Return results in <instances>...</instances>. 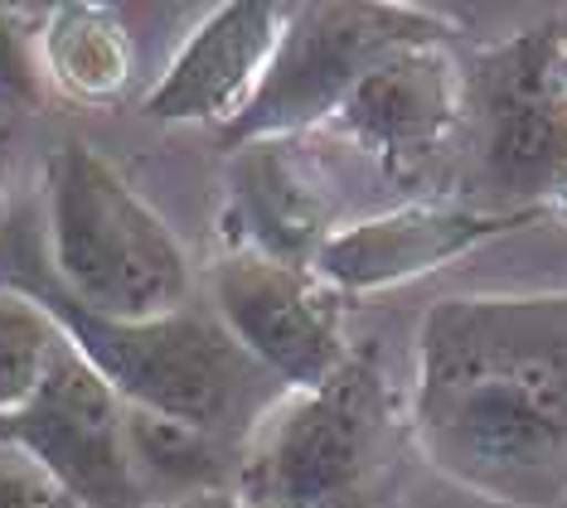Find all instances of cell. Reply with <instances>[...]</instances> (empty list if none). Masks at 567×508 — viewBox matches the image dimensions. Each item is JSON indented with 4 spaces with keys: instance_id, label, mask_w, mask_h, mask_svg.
<instances>
[{
    "instance_id": "cell-1",
    "label": "cell",
    "mask_w": 567,
    "mask_h": 508,
    "mask_svg": "<svg viewBox=\"0 0 567 508\" xmlns=\"http://www.w3.org/2000/svg\"><path fill=\"white\" fill-rule=\"evenodd\" d=\"M412 436L481 499H567V291L436 301L417 324Z\"/></svg>"
},
{
    "instance_id": "cell-2",
    "label": "cell",
    "mask_w": 567,
    "mask_h": 508,
    "mask_svg": "<svg viewBox=\"0 0 567 508\" xmlns=\"http://www.w3.org/2000/svg\"><path fill=\"white\" fill-rule=\"evenodd\" d=\"M0 286L40 305L126 407L175 416L243 446L272 402V377L228 339L209 305L161 320H107L73 305L49 271L40 204H16L0 218Z\"/></svg>"
},
{
    "instance_id": "cell-3",
    "label": "cell",
    "mask_w": 567,
    "mask_h": 508,
    "mask_svg": "<svg viewBox=\"0 0 567 508\" xmlns=\"http://www.w3.org/2000/svg\"><path fill=\"white\" fill-rule=\"evenodd\" d=\"M44 252L59 291L107 320H161L195 305V271L165 218L102 160L69 141L44 165Z\"/></svg>"
},
{
    "instance_id": "cell-4",
    "label": "cell",
    "mask_w": 567,
    "mask_h": 508,
    "mask_svg": "<svg viewBox=\"0 0 567 508\" xmlns=\"http://www.w3.org/2000/svg\"><path fill=\"white\" fill-rule=\"evenodd\" d=\"M389 440V387L350 354L326 387L281 393L238 446L228 494L243 508H373Z\"/></svg>"
},
{
    "instance_id": "cell-5",
    "label": "cell",
    "mask_w": 567,
    "mask_h": 508,
    "mask_svg": "<svg viewBox=\"0 0 567 508\" xmlns=\"http://www.w3.org/2000/svg\"><path fill=\"white\" fill-rule=\"evenodd\" d=\"M446 39L427 10L408 6H287L281 44L248 112L228 126L234 146L267 136H301L326 126L373 63L408 44Z\"/></svg>"
},
{
    "instance_id": "cell-6",
    "label": "cell",
    "mask_w": 567,
    "mask_h": 508,
    "mask_svg": "<svg viewBox=\"0 0 567 508\" xmlns=\"http://www.w3.org/2000/svg\"><path fill=\"white\" fill-rule=\"evenodd\" d=\"M0 446L34 465L59 499L83 508H156L126 450V402L69 339L40 387L0 416Z\"/></svg>"
},
{
    "instance_id": "cell-7",
    "label": "cell",
    "mask_w": 567,
    "mask_h": 508,
    "mask_svg": "<svg viewBox=\"0 0 567 508\" xmlns=\"http://www.w3.org/2000/svg\"><path fill=\"white\" fill-rule=\"evenodd\" d=\"M209 291V310L228 339L287 393L326 387L350 359L340 305L311 267H287L252 247H234L214 262Z\"/></svg>"
},
{
    "instance_id": "cell-8",
    "label": "cell",
    "mask_w": 567,
    "mask_h": 508,
    "mask_svg": "<svg viewBox=\"0 0 567 508\" xmlns=\"http://www.w3.org/2000/svg\"><path fill=\"white\" fill-rule=\"evenodd\" d=\"M461 107L466 93H461L456 59L446 54V39H427L373 63L334 107L326 132L369 151L398 185H412L446 155Z\"/></svg>"
},
{
    "instance_id": "cell-9",
    "label": "cell",
    "mask_w": 567,
    "mask_h": 508,
    "mask_svg": "<svg viewBox=\"0 0 567 508\" xmlns=\"http://www.w3.org/2000/svg\"><path fill=\"white\" fill-rule=\"evenodd\" d=\"M287 6L272 0H238L209 10L179 44L171 69L146 93L141 112L151 122H224L234 126L257 97L281 44Z\"/></svg>"
},
{
    "instance_id": "cell-10",
    "label": "cell",
    "mask_w": 567,
    "mask_h": 508,
    "mask_svg": "<svg viewBox=\"0 0 567 508\" xmlns=\"http://www.w3.org/2000/svg\"><path fill=\"white\" fill-rule=\"evenodd\" d=\"M524 224V214H481L466 204H442V199H412L389 214L340 224V232L320 247L311 271L340 291H379L412 277H427L451 257H466L485 238Z\"/></svg>"
},
{
    "instance_id": "cell-11",
    "label": "cell",
    "mask_w": 567,
    "mask_h": 508,
    "mask_svg": "<svg viewBox=\"0 0 567 508\" xmlns=\"http://www.w3.org/2000/svg\"><path fill=\"white\" fill-rule=\"evenodd\" d=\"M234 218L248 228L238 247L287 267H311L316 252L340 232V194L320 165L311 132L248 141L228 169Z\"/></svg>"
},
{
    "instance_id": "cell-12",
    "label": "cell",
    "mask_w": 567,
    "mask_h": 508,
    "mask_svg": "<svg viewBox=\"0 0 567 508\" xmlns=\"http://www.w3.org/2000/svg\"><path fill=\"white\" fill-rule=\"evenodd\" d=\"M558 39H524L495 77L485 169L505 194L567 189V87L558 83Z\"/></svg>"
},
{
    "instance_id": "cell-13",
    "label": "cell",
    "mask_w": 567,
    "mask_h": 508,
    "mask_svg": "<svg viewBox=\"0 0 567 508\" xmlns=\"http://www.w3.org/2000/svg\"><path fill=\"white\" fill-rule=\"evenodd\" d=\"M126 450H132L141 489L156 508H175L199 494H224L238 470L234 440L141 407H126Z\"/></svg>"
},
{
    "instance_id": "cell-14",
    "label": "cell",
    "mask_w": 567,
    "mask_h": 508,
    "mask_svg": "<svg viewBox=\"0 0 567 508\" xmlns=\"http://www.w3.org/2000/svg\"><path fill=\"white\" fill-rule=\"evenodd\" d=\"M40 69L69 97H117L132 77V44L107 6H59L40 39Z\"/></svg>"
},
{
    "instance_id": "cell-15",
    "label": "cell",
    "mask_w": 567,
    "mask_h": 508,
    "mask_svg": "<svg viewBox=\"0 0 567 508\" xmlns=\"http://www.w3.org/2000/svg\"><path fill=\"white\" fill-rule=\"evenodd\" d=\"M63 344V330L34 301L0 286V416L40 387Z\"/></svg>"
},
{
    "instance_id": "cell-16",
    "label": "cell",
    "mask_w": 567,
    "mask_h": 508,
    "mask_svg": "<svg viewBox=\"0 0 567 508\" xmlns=\"http://www.w3.org/2000/svg\"><path fill=\"white\" fill-rule=\"evenodd\" d=\"M44 102V69L30 34L20 30L16 10L0 6V112L40 107Z\"/></svg>"
},
{
    "instance_id": "cell-17",
    "label": "cell",
    "mask_w": 567,
    "mask_h": 508,
    "mask_svg": "<svg viewBox=\"0 0 567 508\" xmlns=\"http://www.w3.org/2000/svg\"><path fill=\"white\" fill-rule=\"evenodd\" d=\"M0 508H59V489L24 460H0Z\"/></svg>"
},
{
    "instance_id": "cell-18",
    "label": "cell",
    "mask_w": 567,
    "mask_h": 508,
    "mask_svg": "<svg viewBox=\"0 0 567 508\" xmlns=\"http://www.w3.org/2000/svg\"><path fill=\"white\" fill-rule=\"evenodd\" d=\"M10 146H16V126L0 116V189H6V179H10V155H16Z\"/></svg>"
},
{
    "instance_id": "cell-19",
    "label": "cell",
    "mask_w": 567,
    "mask_h": 508,
    "mask_svg": "<svg viewBox=\"0 0 567 508\" xmlns=\"http://www.w3.org/2000/svg\"><path fill=\"white\" fill-rule=\"evenodd\" d=\"M175 508H243V504L234 499V494H199V499H185Z\"/></svg>"
},
{
    "instance_id": "cell-20",
    "label": "cell",
    "mask_w": 567,
    "mask_h": 508,
    "mask_svg": "<svg viewBox=\"0 0 567 508\" xmlns=\"http://www.w3.org/2000/svg\"><path fill=\"white\" fill-rule=\"evenodd\" d=\"M558 83L567 87V49H563V54H558Z\"/></svg>"
},
{
    "instance_id": "cell-21",
    "label": "cell",
    "mask_w": 567,
    "mask_h": 508,
    "mask_svg": "<svg viewBox=\"0 0 567 508\" xmlns=\"http://www.w3.org/2000/svg\"><path fill=\"white\" fill-rule=\"evenodd\" d=\"M558 214H563V218H567V189H563V194H558Z\"/></svg>"
}]
</instances>
